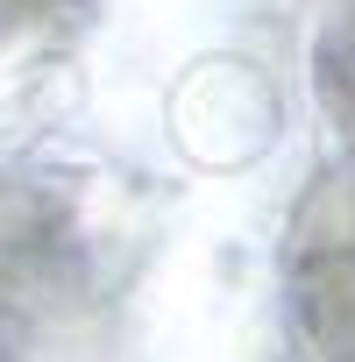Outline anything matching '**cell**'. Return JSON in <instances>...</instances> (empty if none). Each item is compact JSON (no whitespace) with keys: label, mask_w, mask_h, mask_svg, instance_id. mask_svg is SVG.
Segmentation results:
<instances>
[{"label":"cell","mask_w":355,"mask_h":362,"mask_svg":"<svg viewBox=\"0 0 355 362\" xmlns=\"http://www.w3.org/2000/svg\"><path fill=\"white\" fill-rule=\"evenodd\" d=\"M43 8H57V0H0V36L22 29V22H29V15H43Z\"/></svg>","instance_id":"1"}]
</instances>
